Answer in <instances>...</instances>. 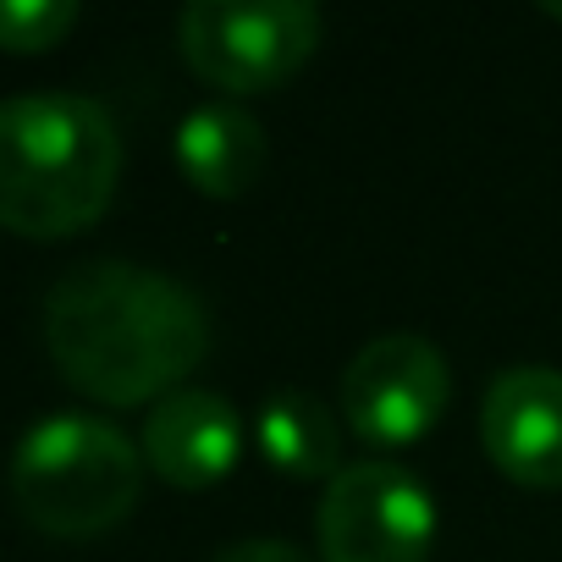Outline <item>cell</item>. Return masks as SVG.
I'll return each instance as SVG.
<instances>
[{"mask_svg": "<svg viewBox=\"0 0 562 562\" xmlns=\"http://www.w3.org/2000/svg\"><path fill=\"white\" fill-rule=\"evenodd\" d=\"M546 12H551V18H562V0H551V7H546Z\"/></svg>", "mask_w": 562, "mask_h": 562, "instance_id": "obj_13", "label": "cell"}, {"mask_svg": "<svg viewBox=\"0 0 562 562\" xmlns=\"http://www.w3.org/2000/svg\"><path fill=\"white\" fill-rule=\"evenodd\" d=\"M45 348L83 397L138 408L171 397L204 364L210 315L182 281L149 265L89 259L45 299Z\"/></svg>", "mask_w": 562, "mask_h": 562, "instance_id": "obj_1", "label": "cell"}, {"mask_svg": "<svg viewBox=\"0 0 562 562\" xmlns=\"http://www.w3.org/2000/svg\"><path fill=\"white\" fill-rule=\"evenodd\" d=\"M321 557L326 562H425L436 546V502L403 463H348L321 496Z\"/></svg>", "mask_w": 562, "mask_h": 562, "instance_id": "obj_5", "label": "cell"}, {"mask_svg": "<svg viewBox=\"0 0 562 562\" xmlns=\"http://www.w3.org/2000/svg\"><path fill=\"white\" fill-rule=\"evenodd\" d=\"M177 166L210 199H243L270 166L265 127L237 105H199L177 127Z\"/></svg>", "mask_w": 562, "mask_h": 562, "instance_id": "obj_9", "label": "cell"}, {"mask_svg": "<svg viewBox=\"0 0 562 562\" xmlns=\"http://www.w3.org/2000/svg\"><path fill=\"white\" fill-rule=\"evenodd\" d=\"M452 397V370L436 342L414 331H392L364 342L342 370V414L364 447L397 452L425 441Z\"/></svg>", "mask_w": 562, "mask_h": 562, "instance_id": "obj_6", "label": "cell"}, {"mask_svg": "<svg viewBox=\"0 0 562 562\" xmlns=\"http://www.w3.org/2000/svg\"><path fill=\"white\" fill-rule=\"evenodd\" d=\"M215 562H310V557L299 546H288V540H237Z\"/></svg>", "mask_w": 562, "mask_h": 562, "instance_id": "obj_12", "label": "cell"}, {"mask_svg": "<svg viewBox=\"0 0 562 562\" xmlns=\"http://www.w3.org/2000/svg\"><path fill=\"white\" fill-rule=\"evenodd\" d=\"M259 452L293 480H337L342 474V425L315 392L281 386L259 408Z\"/></svg>", "mask_w": 562, "mask_h": 562, "instance_id": "obj_10", "label": "cell"}, {"mask_svg": "<svg viewBox=\"0 0 562 562\" xmlns=\"http://www.w3.org/2000/svg\"><path fill=\"white\" fill-rule=\"evenodd\" d=\"M122 133L89 94L0 100V232L34 243L89 232L116 199Z\"/></svg>", "mask_w": 562, "mask_h": 562, "instance_id": "obj_2", "label": "cell"}, {"mask_svg": "<svg viewBox=\"0 0 562 562\" xmlns=\"http://www.w3.org/2000/svg\"><path fill=\"white\" fill-rule=\"evenodd\" d=\"M177 40L204 83L226 94H265L315 56L321 12L304 0H193Z\"/></svg>", "mask_w": 562, "mask_h": 562, "instance_id": "obj_4", "label": "cell"}, {"mask_svg": "<svg viewBox=\"0 0 562 562\" xmlns=\"http://www.w3.org/2000/svg\"><path fill=\"white\" fill-rule=\"evenodd\" d=\"M144 491V452L105 419L56 414L34 425L12 458V502L50 540H94L116 529Z\"/></svg>", "mask_w": 562, "mask_h": 562, "instance_id": "obj_3", "label": "cell"}, {"mask_svg": "<svg viewBox=\"0 0 562 562\" xmlns=\"http://www.w3.org/2000/svg\"><path fill=\"white\" fill-rule=\"evenodd\" d=\"M78 23L72 0H0V50L18 56H40L50 45H61Z\"/></svg>", "mask_w": 562, "mask_h": 562, "instance_id": "obj_11", "label": "cell"}, {"mask_svg": "<svg viewBox=\"0 0 562 562\" xmlns=\"http://www.w3.org/2000/svg\"><path fill=\"white\" fill-rule=\"evenodd\" d=\"M485 458L529 491L562 485V370L518 364L502 370L480 403Z\"/></svg>", "mask_w": 562, "mask_h": 562, "instance_id": "obj_7", "label": "cell"}, {"mask_svg": "<svg viewBox=\"0 0 562 562\" xmlns=\"http://www.w3.org/2000/svg\"><path fill=\"white\" fill-rule=\"evenodd\" d=\"M237 447H243L237 408L204 386H177L144 419V458L177 491H210L215 480H226Z\"/></svg>", "mask_w": 562, "mask_h": 562, "instance_id": "obj_8", "label": "cell"}]
</instances>
